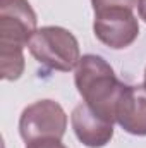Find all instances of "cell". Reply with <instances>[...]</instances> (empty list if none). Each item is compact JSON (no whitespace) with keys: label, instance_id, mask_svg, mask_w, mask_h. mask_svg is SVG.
<instances>
[{"label":"cell","instance_id":"52a82bcc","mask_svg":"<svg viewBox=\"0 0 146 148\" xmlns=\"http://www.w3.org/2000/svg\"><path fill=\"white\" fill-rule=\"evenodd\" d=\"M71 124L76 138L88 148H103L113 138V124L95 114L84 102L74 107Z\"/></svg>","mask_w":146,"mask_h":148},{"label":"cell","instance_id":"5b68a950","mask_svg":"<svg viewBox=\"0 0 146 148\" xmlns=\"http://www.w3.org/2000/svg\"><path fill=\"white\" fill-rule=\"evenodd\" d=\"M93 33L105 47L112 50H124L139 36V23L132 10L112 9L95 14Z\"/></svg>","mask_w":146,"mask_h":148},{"label":"cell","instance_id":"8992f818","mask_svg":"<svg viewBox=\"0 0 146 148\" xmlns=\"http://www.w3.org/2000/svg\"><path fill=\"white\" fill-rule=\"evenodd\" d=\"M115 122L129 134L146 136V84H126L117 107Z\"/></svg>","mask_w":146,"mask_h":148},{"label":"cell","instance_id":"30bf717a","mask_svg":"<svg viewBox=\"0 0 146 148\" xmlns=\"http://www.w3.org/2000/svg\"><path fill=\"white\" fill-rule=\"evenodd\" d=\"M138 14H139V17L143 19L146 23V0H138Z\"/></svg>","mask_w":146,"mask_h":148},{"label":"cell","instance_id":"6da1fadb","mask_svg":"<svg viewBox=\"0 0 146 148\" xmlns=\"http://www.w3.org/2000/svg\"><path fill=\"white\" fill-rule=\"evenodd\" d=\"M74 83L84 103L113 124L115 107L126 84L117 79L108 62L95 53L83 55L74 69Z\"/></svg>","mask_w":146,"mask_h":148},{"label":"cell","instance_id":"8fae6325","mask_svg":"<svg viewBox=\"0 0 146 148\" xmlns=\"http://www.w3.org/2000/svg\"><path fill=\"white\" fill-rule=\"evenodd\" d=\"M145 84H146V71H145Z\"/></svg>","mask_w":146,"mask_h":148},{"label":"cell","instance_id":"ba28073f","mask_svg":"<svg viewBox=\"0 0 146 148\" xmlns=\"http://www.w3.org/2000/svg\"><path fill=\"white\" fill-rule=\"evenodd\" d=\"M93 10L103 12V10H112V9H127L132 10L138 5V0H91Z\"/></svg>","mask_w":146,"mask_h":148},{"label":"cell","instance_id":"9c48e42d","mask_svg":"<svg viewBox=\"0 0 146 148\" xmlns=\"http://www.w3.org/2000/svg\"><path fill=\"white\" fill-rule=\"evenodd\" d=\"M26 148H67V147L60 140H40V141L28 143Z\"/></svg>","mask_w":146,"mask_h":148},{"label":"cell","instance_id":"3957f363","mask_svg":"<svg viewBox=\"0 0 146 148\" xmlns=\"http://www.w3.org/2000/svg\"><path fill=\"white\" fill-rule=\"evenodd\" d=\"M67 129V114L55 100H38L19 117V134L24 143L40 140H62Z\"/></svg>","mask_w":146,"mask_h":148},{"label":"cell","instance_id":"7a4b0ae2","mask_svg":"<svg viewBox=\"0 0 146 148\" xmlns=\"http://www.w3.org/2000/svg\"><path fill=\"white\" fill-rule=\"evenodd\" d=\"M28 48L41 66L60 73L76 69L81 59L77 38L62 26H43L36 29Z\"/></svg>","mask_w":146,"mask_h":148},{"label":"cell","instance_id":"277c9868","mask_svg":"<svg viewBox=\"0 0 146 148\" xmlns=\"http://www.w3.org/2000/svg\"><path fill=\"white\" fill-rule=\"evenodd\" d=\"M36 24V12L28 0H0V50H24Z\"/></svg>","mask_w":146,"mask_h":148}]
</instances>
